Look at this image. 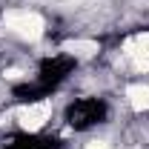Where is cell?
<instances>
[{"mask_svg": "<svg viewBox=\"0 0 149 149\" xmlns=\"http://www.w3.org/2000/svg\"><path fill=\"white\" fill-rule=\"evenodd\" d=\"M63 120L66 126L74 132H86V129H95L100 123L109 120V103L106 97L100 95H83V97H74L66 103L63 109Z\"/></svg>", "mask_w": 149, "mask_h": 149, "instance_id": "obj_1", "label": "cell"}]
</instances>
